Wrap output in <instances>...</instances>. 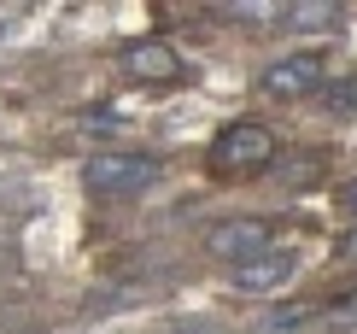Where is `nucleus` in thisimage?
Masks as SVG:
<instances>
[{
	"instance_id": "nucleus-2",
	"label": "nucleus",
	"mask_w": 357,
	"mask_h": 334,
	"mask_svg": "<svg viewBox=\"0 0 357 334\" xmlns=\"http://www.w3.org/2000/svg\"><path fill=\"white\" fill-rule=\"evenodd\" d=\"M275 247V229L264 217H229V223H211V235H205V252L222 258L229 270L252 264V258H264Z\"/></svg>"
},
{
	"instance_id": "nucleus-3",
	"label": "nucleus",
	"mask_w": 357,
	"mask_h": 334,
	"mask_svg": "<svg viewBox=\"0 0 357 334\" xmlns=\"http://www.w3.org/2000/svg\"><path fill=\"white\" fill-rule=\"evenodd\" d=\"M275 159V135L264 124H229L211 141V164H222V170H264V164Z\"/></svg>"
},
{
	"instance_id": "nucleus-4",
	"label": "nucleus",
	"mask_w": 357,
	"mask_h": 334,
	"mask_svg": "<svg viewBox=\"0 0 357 334\" xmlns=\"http://www.w3.org/2000/svg\"><path fill=\"white\" fill-rule=\"evenodd\" d=\"M322 88V53H287L264 71V94L275 100H305Z\"/></svg>"
},
{
	"instance_id": "nucleus-9",
	"label": "nucleus",
	"mask_w": 357,
	"mask_h": 334,
	"mask_svg": "<svg viewBox=\"0 0 357 334\" xmlns=\"http://www.w3.org/2000/svg\"><path fill=\"white\" fill-rule=\"evenodd\" d=\"M82 129H88V135H112V129H117V112H112V106H94V112L82 117Z\"/></svg>"
},
{
	"instance_id": "nucleus-7",
	"label": "nucleus",
	"mask_w": 357,
	"mask_h": 334,
	"mask_svg": "<svg viewBox=\"0 0 357 334\" xmlns=\"http://www.w3.org/2000/svg\"><path fill=\"white\" fill-rule=\"evenodd\" d=\"M281 18H287V29H322V24L340 18V6H334V0H293Z\"/></svg>"
},
{
	"instance_id": "nucleus-6",
	"label": "nucleus",
	"mask_w": 357,
	"mask_h": 334,
	"mask_svg": "<svg viewBox=\"0 0 357 334\" xmlns=\"http://www.w3.org/2000/svg\"><path fill=\"white\" fill-rule=\"evenodd\" d=\"M117 65L129 71V77H176L182 71V53L170 48V41H158V36H141V41H129L123 53H117Z\"/></svg>"
},
{
	"instance_id": "nucleus-8",
	"label": "nucleus",
	"mask_w": 357,
	"mask_h": 334,
	"mask_svg": "<svg viewBox=\"0 0 357 334\" xmlns=\"http://www.w3.org/2000/svg\"><path fill=\"white\" fill-rule=\"evenodd\" d=\"M322 106H328L334 117H351V112H357V82H340V88H328V94H322Z\"/></svg>"
},
{
	"instance_id": "nucleus-10",
	"label": "nucleus",
	"mask_w": 357,
	"mask_h": 334,
	"mask_svg": "<svg viewBox=\"0 0 357 334\" xmlns=\"http://www.w3.org/2000/svg\"><path fill=\"white\" fill-rule=\"evenodd\" d=\"M310 317H317V311H275L264 328H270V334H281V328H299V323H310Z\"/></svg>"
},
{
	"instance_id": "nucleus-11",
	"label": "nucleus",
	"mask_w": 357,
	"mask_h": 334,
	"mask_svg": "<svg viewBox=\"0 0 357 334\" xmlns=\"http://www.w3.org/2000/svg\"><path fill=\"white\" fill-rule=\"evenodd\" d=\"M334 205H340V211H351V217H357V176H351V182H340V194H334Z\"/></svg>"
},
{
	"instance_id": "nucleus-14",
	"label": "nucleus",
	"mask_w": 357,
	"mask_h": 334,
	"mask_svg": "<svg viewBox=\"0 0 357 334\" xmlns=\"http://www.w3.org/2000/svg\"><path fill=\"white\" fill-rule=\"evenodd\" d=\"M12 36V12H0V41H6Z\"/></svg>"
},
{
	"instance_id": "nucleus-13",
	"label": "nucleus",
	"mask_w": 357,
	"mask_h": 334,
	"mask_svg": "<svg viewBox=\"0 0 357 334\" xmlns=\"http://www.w3.org/2000/svg\"><path fill=\"white\" fill-rule=\"evenodd\" d=\"M176 334H229V328H217V323H199V328H176Z\"/></svg>"
},
{
	"instance_id": "nucleus-5",
	"label": "nucleus",
	"mask_w": 357,
	"mask_h": 334,
	"mask_svg": "<svg viewBox=\"0 0 357 334\" xmlns=\"http://www.w3.org/2000/svg\"><path fill=\"white\" fill-rule=\"evenodd\" d=\"M293 276H299V252L293 247H270L264 258H252V264L234 270V287H241V293H270V287L293 282Z\"/></svg>"
},
{
	"instance_id": "nucleus-1",
	"label": "nucleus",
	"mask_w": 357,
	"mask_h": 334,
	"mask_svg": "<svg viewBox=\"0 0 357 334\" xmlns=\"http://www.w3.org/2000/svg\"><path fill=\"white\" fill-rule=\"evenodd\" d=\"M153 176H158V164L146 153H100L82 170L88 194H106V200H135V194L153 188Z\"/></svg>"
},
{
	"instance_id": "nucleus-12",
	"label": "nucleus",
	"mask_w": 357,
	"mask_h": 334,
	"mask_svg": "<svg viewBox=\"0 0 357 334\" xmlns=\"http://www.w3.org/2000/svg\"><path fill=\"white\" fill-rule=\"evenodd\" d=\"M340 258H351V264H357V229H351L346 240H340Z\"/></svg>"
}]
</instances>
